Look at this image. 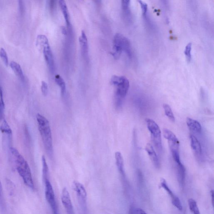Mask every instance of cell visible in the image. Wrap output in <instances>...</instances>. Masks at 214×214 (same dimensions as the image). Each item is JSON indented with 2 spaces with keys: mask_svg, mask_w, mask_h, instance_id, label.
Returning a JSON list of instances; mask_svg holds the SVG:
<instances>
[{
  "mask_svg": "<svg viewBox=\"0 0 214 214\" xmlns=\"http://www.w3.org/2000/svg\"><path fill=\"white\" fill-rule=\"evenodd\" d=\"M10 151L13 160L15 161L17 171L19 175L21 177L24 183L27 187L31 189H33V180L28 164L24 159V157L15 148L11 147Z\"/></svg>",
  "mask_w": 214,
  "mask_h": 214,
  "instance_id": "6da1fadb",
  "label": "cell"
},
{
  "mask_svg": "<svg viewBox=\"0 0 214 214\" xmlns=\"http://www.w3.org/2000/svg\"><path fill=\"white\" fill-rule=\"evenodd\" d=\"M36 120L45 149L47 154L52 157L53 156V147L49 123L45 117L39 114L36 115Z\"/></svg>",
  "mask_w": 214,
  "mask_h": 214,
  "instance_id": "7a4b0ae2",
  "label": "cell"
},
{
  "mask_svg": "<svg viewBox=\"0 0 214 214\" xmlns=\"http://www.w3.org/2000/svg\"><path fill=\"white\" fill-rule=\"evenodd\" d=\"M111 83L116 87L115 106L117 108H120L129 88V82L124 76L114 75L111 78Z\"/></svg>",
  "mask_w": 214,
  "mask_h": 214,
  "instance_id": "3957f363",
  "label": "cell"
},
{
  "mask_svg": "<svg viewBox=\"0 0 214 214\" xmlns=\"http://www.w3.org/2000/svg\"><path fill=\"white\" fill-rule=\"evenodd\" d=\"M164 137L168 142L173 159L175 163L181 162L179 154V142L178 138L170 130L165 128L163 130Z\"/></svg>",
  "mask_w": 214,
  "mask_h": 214,
  "instance_id": "277c9868",
  "label": "cell"
},
{
  "mask_svg": "<svg viewBox=\"0 0 214 214\" xmlns=\"http://www.w3.org/2000/svg\"><path fill=\"white\" fill-rule=\"evenodd\" d=\"M147 128L151 134L152 140L156 149L159 152L162 151V140L161 137V131L159 126L152 119H146Z\"/></svg>",
  "mask_w": 214,
  "mask_h": 214,
  "instance_id": "5b68a950",
  "label": "cell"
},
{
  "mask_svg": "<svg viewBox=\"0 0 214 214\" xmlns=\"http://www.w3.org/2000/svg\"><path fill=\"white\" fill-rule=\"evenodd\" d=\"M44 182L45 195L46 200L50 206L53 214H58V205L53 187L48 179L45 180Z\"/></svg>",
  "mask_w": 214,
  "mask_h": 214,
  "instance_id": "8992f818",
  "label": "cell"
},
{
  "mask_svg": "<svg viewBox=\"0 0 214 214\" xmlns=\"http://www.w3.org/2000/svg\"><path fill=\"white\" fill-rule=\"evenodd\" d=\"M124 36L121 34L117 33L115 35L112 55L115 59H119L123 51V42Z\"/></svg>",
  "mask_w": 214,
  "mask_h": 214,
  "instance_id": "52a82bcc",
  "label": "cell"
},
{
  "mask_svg": "<svg viewBox=\"0 0 214 214\" xmlns=\"http://www.w3.org/2000/svg\"><path fill=\"white\" fill-rule=\"evenodd\" d=\"M73 188L76 193L80 204L86 207L87 204V194L86 188L83 185L77 181L73 183Z\"/></svg>",
  "mask_w": 214,
  "mask_h": 214,
  "instance_id": "ba28073f",
  "label": "cell"
},
{
  "mask_svg": "<svg viewBox=\"0 0 214 214\" xmlns=\"http://www.w3.org/2000/svg\"><path fill=\"white\" fill-rule=\"evenodd\" d=\"M41 50H42L43 52L45 60L46 61L50 71L51 72H53L54 70V62L53 54H52L49 43L47 44L44 46Z\"/></svg>",
  "mask_w": 214,
  "mask_h": 214,
  "instance_id": "9c48e42d",
  "label": "cell"
},
{
  "mask_svg": "<svg viewBox=\"0 0 214 214\" xmlns=\"http://www.w3.org/2000/svg\"><path fill=\"white\" fill-rule=\"evenodd\" d=\"M160 186L168 193L169 195L171 198V202H172L173 205L175 207L180 211H182L183 209V207H182L180 200L175 194H174L172 191L170 189L165 179H162L161 180Z\"/></svg>",
  "mask_w": 214,
  "mask_h": 214,
  "instance_id": "30bf717a",
  "label": "cell"
},
{
  "mask_svg": "<svg viewBox=\"0 0 214 214\" xmlns=\"http://www.w3.org/2000/svg\"><path fill=\"white\" fill-rule=\"evenodd\" d=\"M61 200L63 206L68 214H73V207L70 193L67 188H64L62 192Z\"/></svg>",
  "mask_w": 214,
  "mask_h": 214,
  "instance_id": "8fae6325",
  "label": "cell"
},
{
  "mask_svg": "<svg viewBox=\"0 0 214 214\" xmlns=\"http://www.w3.org/2000/svg\"><path fill=\"white\" fill-rule=\"evenodd\" d=\"M145 150L148 153L153 165L156 169L160 168V161L153 146L150 143H147L146 146Z\"/></svg>",
  "mask_w": 214,
  "mask_h": 214,
  "instance_id": "7c38bea8",
  "label": "cell"
},
{
  "mask_svg": "<svg viewBox=\"0 0 214 214\" xmlns=\"http://www.w3.org/2000/svg\"><path fill=\"white\" fill-rule=\"evenodd\" d=\"M191 147L194 155L198 158H200L202 154V149L200 142L196 137L191 134L190 135Z\"/></svg>",
  "mask_w": 214,
  "mask_h": 214,
  "instance_id": "4fadbf2b",
  "label": "cell"
},
{
  "mask_svg": "<svg viewBox=\"0 0 214 214\" xmlns=\"http://www.w3.org/2000/svg\"><path fill=\"white\" fill-rule=\"evenodd\" d=\"M79 42L82 56L84 57H87L88 55V42L84 31H82L81 32V36L79 38Z\"/></svg>",
  "mask_w": 214,
  "mask_h": 214,
  "instance_id": "5bb4252c",
  "label": "cell"
},
{
  "mask_svg": "<svg viewBox=\"0 0 214 214\" xmlns=\"http://www.w3.org/2000/svg\"><path fill=\"white\" fill-rule=\"evenodd\" d=\"M186 123L191 131L197 133H200L202 131V126L198 121L191 118H187Z\"/></svg>",
  "mask_w": 214,
  "mask_h": 214,
  "instance_id": "9a60e30c",
  "label": "cell"
},
{
  "mask_svg": "<svg viewBox=\"0 0 214 214\" xmlns=\"http://www.w3.org/2000/svg\"><path fill=\"white\" fill-rule=\"evenodd\" d=\"M177 168V175L179 182L181 186H183L184 183L185 177V169L182 162H180L175 163Z\"/></svg>",
  "mask_w": 214,
  "mask_h": 214,
  "instance_id": "2e32d148",
  "label": "cell"
},
{
  "mask_svg": "<svg viewBox=\"0 0 214 214\" xmlns=\"http://www.w3.org/2000/svg\"><path fill=\"white\" fill-rule=\"evenodd\" d=\"M115 159L116 164L119 172L123 176H125L124 169V161L122 154L120 152H116L115 153Z\"/></svg>",
  "mask_w": 214,
  "mask_h": 214,
  "instance_id": "e0dca14e",
  "label": "cell"
},
{
  "mask_svg": "<svg viewBox=\"0 0 214 214\" xmlns=\"http://www.w3.org/2000/svg\"><path fill=\"white\" fill-rule=\"evenodd\" d=\"M59 3L61 10L63 12V16H64V19H65L66 23L67 26L68 27H69L70 26V22L67 7L66 4L65 2L63 0L59 1Z\"/></svg>",
  "mask_w": 214,
  "mask_h": 214,
  "instance_id": "ac0fdd59",
  "label": "cell"
},
{
  "mask_svg": "<svg viewBox=\"0 0 214 214\" xmlns=\"http://www.w3.org/2000/svg\"><path fill=\"white\" fill-rule=\"evenodd\" d=\"M9 65L16 76H17L21 80H24V72L21 66L18 63L14 61L11 62Z\"/></svg>",
  "mask_w": 214,
  "mask_h": 214,
  "instance_id": "d6986e66",
  "label": "cell"
},
{
  "mask_svg": "<svg viewBox=\"0 0 214 214\" xmlns=\"http://www.w3.org/2000/svg\"><path fill=\"white\" fill-rule=\"evenodd\" d=\"M123 51L126 53L127 56L129 58H131L132 54L131 43L129 40L125 36L123 39Z\"/></svg>",
  "mask_w": 214,
  "mask_h": 214,
  "instance_id": "ffe728a7",
  "label": "cell"
},
{
  "mask_svg": "<svg viewBox=\"0 0 214 214\" xmlns=\"http://www.w3.org/2000/svg\"><path fill=\"white\" fill-rule=\"evenodd\" d=\"M55 81L60 87L62 95H64L66 91V84L64 80L60 75H57L55 77Z\"/></svg>",
  "mask_w": 214,
  "mask_h": 214,
  "instance_id": "44dd1931",
  "label": "cell"
},
{
  "mask_svg": "<svg viewBox=\"0 0 214 214\" xmlns=\"http://www.w3.org/2000/svg\"><path fill=\"white\" fill-rule=\"evenodd\" d=\"M49 43L47 36L44 35H39L36 39V44L40 49L47 44Z\"/></svg>",
  "mask_w": 214,
  "mask_h": 214,
  "instance_id": "7402d4cb",
  "label": "cell"
},
{
  "mask_svg": "<svg viewBox=\"0 0 214 214\" xmlns=\"http://www.w3.org/2000/svg\"><path fill=\"white\" fill-rule=\"evenodd\" d=\"M121 6L123 13L126 16V17H128V19L131 17V10L130 8V1H127V0H123L122 1Z\"/></svg>",
  "mask_w": 214,
  "mask_h": 214,
  "instance_id": "603a6c76",
  "label": "cell"
},
{
  "mask_svg": "<svg viewBox=\"0 0 214 214\" xmlns=\"http://www.w3.org/2000/svg\"><path fill=\"white\" fill-rule=\"evenodd\" d=\"M163 108L166 116L172 122H175V118L174 116L173 113L170 106L167 104H164Z\"/></svg>",
  "mask_w": 214,
  "mask_h": 214,
  "instance_id": "cb8c5ba5",
  "label": "cell"
},
{
  "mask_svg": "<svg viewBox=\"0 0 214 214\" xmlns=\"http://www.w3.org/2000/svg\"><path fill=\"white\" fill-rule=\"evenodd\" d=\"M0 131L2 133L6 134L8 136L12 135V131L9 125L6 120H3V122L0 126Z\"/></svg>",
  "mask_w": 214,
  "mask_h": 214,
  "instance_id": "d4e9b609",
  "label": "cell"
},
{
  "mask_svg": "<svg viewBox=\"0 0 214 214\" xmlns=\"http://www.w3.org/2000/svg\"><path fill=\"white\" fill-rule=\"evenodd\" d=\"M189 208L193 214H200L196 202L193 199L188 200Z\"/></svg>",
  "mask_w": 214,
  "mask_h": 214,
  "instance_id": "484cf974",
  "label": "cell"
},
{
  "mask_svg": "<svg viewBox=\"0 0 214 214\" xmlns=\"http://www.w3.org/2000/svg\"><path fill=\"white\" fill-rule=\"evenodd\" d=\"M42 172H43V179L46 180L48 178V166L47 165V161L45 157L44 156H42Z\"/></svg>",
  "mask_w": 214,
  "mask_h": 214,
  "instance_id": "4316f807",
  "label": "cell"
},
{
  "mask_svg": "<svg viewBox=\"0 0 214 214\" xmlns=\"http://www.w3.org/2000/svg\"><path fill=\"white\" fill-rule=\"evenodd\" d=\"M192 44L191 43L188 44L185 48L184 53L185 55L186 60L188 63H190L192 60Z\"/></svg>",
  "mask_w": 214,
  "mask_h": 214,
  "instance_id": "83f0119b",
  "label": "cell"
},
{
  "mask_svg": "<svg viewBox=\"0 0 214 214\" xmlns=\"http://www.w3.org/2000/svg\"><path fill=\"white\" fill-rule=\"evenodd\" d=\"M0 57L6 66H8L9 64L8 57L7 52L4 48L0 49Z\"/></svg>",
  "mask_w": 214,
  "mask_h": 214,
  "instance_id": "f1b7e54d",
  "label": "cell"
},
{
  "mask_svg": "<svg viewBox=\"0 0 214 214\" xmlns=\"http://www.w3.org/2000/svg\"><path fill=\"white\" fill-rule=\"evenodd\" d=\"M5 105L3 99V91L1 87H0V117L2 116L4 111Z\"/></svg>",
  "mask_w": 214,
  "mask_h": 214,
  "instance_id": "f546056e",
  "label": "cell"
},
{
  "mask_svg": "<svg viewBox=\"0 0 214 214\" xmlns=\"http://www.w3.org/2000/svg\"><path fill=\"white\" fill-rule=\"evenodd\" d=\"M129 214H147V213L140 208L136 207H134L130 208Z\"/></svg>",
  "mask_w": 214,
  "mask_h": 214,
  "instance_id": "4dcf8cb0",
  "label": "cell"
},
{
  "mask_svg": "<svg viewBox=\"0 0 214 214\" xmlns=\"http://www.w3.org/2000/svg\"><path fill=\"white\" fill-rule=\"evenodd\" d=\"M138 2L140 5L143 16L145 17L147 16V11H148V5L147 3L143 1H139Z\"/></svg>",
  "mask_w": 214,
  "mask_h": 214,
  "instance_id": "1f68e13d",
  "label": "cell"
},
{
  "mask_svg": "<svg viewBox=\"0 0 214 214\" xmlns=\"http://www.w3.org/2000/svg\"><path fill=\"white\" fill-rule=\"evenodd\" d=\"M41 91H42V94L43 95H44V96H46L47 95L48 92V85H47V84L44 81L42 82Z\"/></svg>",
  "mask_w": 214,
  "mask_h": 214,
  "instance_id": "d6a6232c",
  "label": "cell"
},
{
  "mask_svg": "<svg viewBox=\"0 0 214 214\" xmlns=\"http://www.w3.org/2000/svg\"><path fill=\"white\" fill-rule=\"evenodd\" d=\"M3 204V188H2V183L0 181V205L2 206Z\"/></svg>",
  "mask_w": 214,
  "mask_h": 214,
  "instance_id": "836d02e7",
  "label": "cell"
},
{
  "mask_svg": "<svg viewBox=\"0 0 214 214\" xmlns=\"http://www.w3.org/2000/svg\"><path fill=\"white\" fill-rule=\"evenodd\" d=\"M213 191H212L211 192V195L212 197V204H213Z\"/></svg>",
  "mask_w": 214,
  "mask_h": 214,
  "instance_id": "e575fe53",
  "label": "cell"
},
{
  "mask_svg": "<svg viewBox=\"0 0 214 214\" xmlns=\"http://www.w3.org/2000/svg\"><path fill=\"white\" fill-rule=\"evenodd\" d=\"M62 31H63V34H66V31L65 28L63 27V28L62 29Z\"/></svg>",
  "mask_w": 214,
  "mask_h": 214,
  "instance_id": "d590c367",
  "label": "cell"
}]
</instances>
